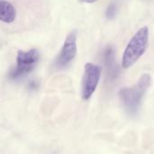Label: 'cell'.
Returning <instances> with one entry per match:
<instances>
[{"instance_id":"5","label":"cell","mask_w":154,"mask_h":154,"mask_svg":"<svg viewBox=\"0 0 154 154\" xmlns=\"http://www.w3.org/2000/svg\"><path fill=\"white\" fill-rule=\"evenodd\" d=\"M77 31L70 32L63 44V46L54 62L56 69H62L69 65L77 54Z\"/></svg>"},{"instance_id":"7","label":"cell","mask_w":154,"mask_h":154,"mask_svg":"<svg viewBox=\"0 0 154 154\" xmlns=\"http://www.w3.org/2000/svg\"><path fill=\"white\" fill-rule=\"evenodd\" d=\"M105 63L107 67V70L113 71L115 74L116 65L115 66V56H114V50L112 49V47H107L105 51Z\"/></svg>"},{"instance_id":"2","label":"cell","mask_w":154,"mask_h":154,"mask_svg":"<svg viewBox=\"0 0 154 154\" xmlns=\"http://www.w3.org/2000/svg\"><path fill=\"white\" fill-rule=\"evenodd\" d=\"M149 45V28L148 26L141 27L127 44L123 58L122 67L127 69L134 65L146 52Z\"/></svg>"},{"instance_id":"1","label":"cell","mask_w":154,"mask_h":154,"mask_svg":"<svg viewBox=\"0 0 154 154\" xmlns=\"http://www.w3.org/2000/svg\"><path fill=\"white\" fill-rule=\"evenodd\" d=\"M152 84V77L149 74H143L135 84L132 87L122 88L118 94L125 112L135 116L141 108L143 99Z\"/></svg>"},{"instance_id":"8","label":"cell","mask_w":154,"mask_h":154,"mask_svg":"<svg viewBox=\"0 0 154 154\" xmlns=\"http://www.w3.org/2000/svg\"><path fill=\"white\" fill-rule=\"evenodd\" d=\"M116 5L115 3H111L107 8H106V18L108 19H113L116 15Z\"/></svg>"},{"instance_id":"6","label":"cell","mask_w":154,"mask_h":154,"mask_svg":"<svg viewBox=\"0 0 154 154\" xmlns=\"http://www.w3.org/2000/svg\"><path fill=\"white\" fill-rule=\"evenodd\" d=\"M16 18L15 7L8 1H0V20L4 23H13Z\"/></svg>"},{"instance_id":"3","label":"cell","mask_w":154,"mask_h":154,"mask_svg":"<svg viewBox=\"0 0 154 154\" xmlns=\"http://www.w3.org/2000/svg\"><path fill=\"white\" fill-rule=\"evenodd\" d=\"M39 59L40 54L35 48L29 51H19L16 56V64L10 71L9 78L11 80L23 78L36 67Z\"/></svg>"},{"instance_id":"4","label":"cell","mask_w":154,"mask_h":154,"mask_svg":"<svg viewBox=\"0 0 154 154\" xmlns=\"http://www.w3.org/2000/svg\"><path fill=\"white\" fill-rule=\"evenodd\" d=\"M101 76L100 66L92 63H87L84 66V74L82 78V98L88 100L96 92Z\"/></svg>"},{"instance_id":"9","label":"cell","mask_w":154,"mask_h":154,"mask_svg":"<svg viewBox=\"0 0 154 154\" xmlns=\"http://www.w3.org/2000/svg\"><path fill=\"white\" fill-rule=\"evenodd\" d=\"M81 3H88V4H92V3H95L97 2V0H79Z\"/></svg>"}]
</instances>
